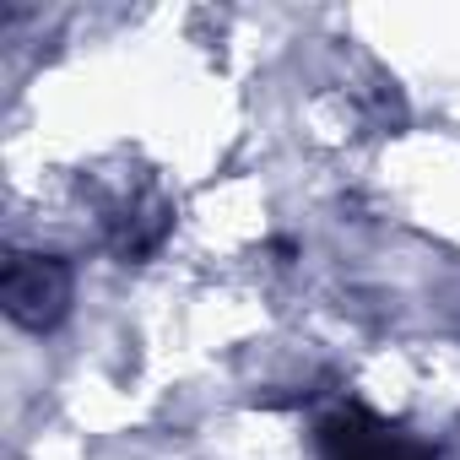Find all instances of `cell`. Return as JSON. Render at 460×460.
I'll return each mask as SVG.
<instances>
[{"instance_id":"7a4b0ae2","label":"cell","mask_w":460,"mask_h":460,"mask_svg":"<svg viewBox=\"0 0 460 460\" xmlns=\"http://www.w3.org/2000/svg\"><path fill=\"white\" fill-rule=\"evenodd\" d=\"M320 460H438L422 438L390 428L374 411H336L320 422Z\"/></svg>"},{"instance_id":"6da1fadb","label":"cell","mask_w":460,"mask_h":460,"mask_svg":"<svg viewBox=\"0 0 460 460\" xmlns=\"http://www.w3.org/2000/svg\"><path fill=\"white\" fill-rule=\"evenodd\" d=\"M0 304L22 331H55L71 309V266L60 255L17 250L6 261V277H0Z\"/></svg>"}]
</instances>
